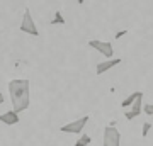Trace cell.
Returning <instances> with one entry per match:
<instances>
[{"label": "cell", "mask_w": 153, "mask_h": 146, "mask_svg": "<svg viewBox=\"0 0 153 146\" xmlns=\"http://www.w3.org/2000/svg\"><path fill=\"white\" fill-rule=\"evenodd\" d=\"M9 93L12 100V109L16 112H24L29 109V80L17 78L9 82Z\"/></svg>", "instance_id": "obj_1"}, {"label": "cell", "mask_w": 153, "mask_h": 146, "mask_svg": "<svg viewBox=\"0 0 153 146\" xmlns=\"http://www.w3.org/2000/svg\"><path fill=\"white\" fill-rule=\"evenodd\" d=\"M21 31L26 34H31V36H39V31L36 24H34V19H33V14L29 9L24 10V16H22V22H21Z\"/></svg>", "instance_id": "obj_2"}, {"label": "cell", "mask_w": 153, "mask_h": 146, "mask_svg": "<svg viewBox=\"0 0 153 146\" xmlns=\"http://www.w3.org/2000/svg\"><path fill=\"white\" fill-rule=\"evenodd\" d=\"M88 119H90L88 116H83V117H80V119L73 121V122H70V124L61 126L60 131H61V133H70V134H80V133L83 131V127L87 126Z\"/></svg>", "instance_id": "obj_3"}, {"label": "cell", "mask_w": 153, "mask_h": 146, "mask_svg": "<svg viewBox=\"0 0 153 146\" xmlns=\"http://www.w3.org/2000/svg\"><path fill=\"white\" fill-rule=\"evenodd\" d=\"M88 46L94 49H97L100 54H104L105 58L109 60L114 56V48H112V44L107 43V41H100V39H90L88 41Z\"/></svg>", "instance_id": "obj_4"}, {"label": "cell", "mask_w": 153, "mask_h": 146, "mask_svg": "<svg viewBox=\"0 0 153 146\" xmlns=\"http://www.w3.org/2000/svg\"><path fill=\"white\" fill-rule=\"evenodd\" d=\"M104 146H121V134L116 126H107L104 129Z\"/></svg>", "instance_id": "obj_5"}, {"label": "cell", "mask_w": 153, "mask_h": 146, "mask_svg": "<svg viewBox=\"0 0 153 146\" xmlns=\"http://www.w3.org/2000/svg\"><path fill=\"white\" fill-rule=\"evenodd\" d=\"M141 112H143V92H140V95L136 97V100L131 105V110H128L124 114V117L128 121H131L134 117H138V116H141Z\"/></svg>", "instance_id": "obj_6"}, {"label": "cell", "mask_w": 153, "mask_h": 146, "mask_svg": "<svg viewBox=\"0 0 153 146\" xmlns=\"http://www.w3.org/2000/svg\"><path fill=\"white\" fill-rule=\"evenodd\" d=\"M119 63H121V58H109V60L99 63L97 68H95V73H97V75H102V73H105L107 70H111L112 66H117Z\"/></svg>", "instance_id": "obj_7"}, {"label": "cell", "mask_w": 153, "mask_h": 146, "mask_svg": "<svg viewBox=\"0 0 153 146\" xmlns=\"http://www.w3.org/2000/svg\"><path fill=\"white\" fill-rule=\"evenodd\" d=\"M0 121H2L4 124H7V126H14L21 119H19V112H16L14 109H10V110H7V112L0 114Z\"/></svg>", "instance_id": "obj_8"}, {"label": "cell", "mask_w": 153, "mask_h": 146, "mask_svg": "<svg viewBox=\"0 0 153 146\" xmlns=\"http://www.w3.org/2000/svg\"><path fill=\"white\" fill-rule=\"evenodd\" d=\"M65 24H66V19L63 17V14L60 10H56L55 17L51 19V26H65Z\"/></svg>", "instance_id": "obj_9"}, {"label": "cell", "mask_w": 153, "mask_h": 146, "mask_svg": "<svg viewBox=\"0 0 153 146\" xmlns=\"http://www.w3.org/2000/svg\"><path fill=\"white\" fill-rule=\"evenodd\" d=\"M138 95H140V92H134V93H131L129 97H126L124 100H123V104H121V105H123V107H131V105H133V102L136 100V97H138Z\"/></svg>", "instance_id": "obj_10"}, {"label": "cell", "mask_w": 153, "mask_h": 146, "mask_svg": "<svg viewBox=\"0 0 153 146\" xmlns=\"http://www.w3.org/2000/svg\"><path fill=\"white\" fill-rule=\"evenodd\" d=\"M150 129H152V124H150V122H145V124H143V129H141V136H143V138H146V136H148Z\"/></svg>", "instance_id": "obj_11"}, {"label": "cell", "mask_w": 153, "mask_h": 146, "mask_svg": "<svg viewBox=\"0 0 153 146\" xmlns=\"http://www.w3.org/2000/svg\"><path fill=\"white\" fill-rule=\"evenodd\" d=\"M143 112L146 114V116H153V104H146V105H143Z\"/></svg>", "instance_id": "obj_12"}, {"label": "cell", "mask_w": 153, "mask_h": 146, "mask_svg": "<svg viewBox=\"0 0 153 146\" xmlns=\"http://www.w3.org/2000/svg\"><path fill=\"white\" fill-rule=\"evenodd\" d=\"M80 141H83L85 145H90V141H92V139H90V136H88V134H82V136H80Z\"/></svg>", "instance_id": "obj_13"}, {"label": "cell", "mask_w": 153, "mask_h": 146, "mask_svg": "<svg viewBox=\"0 0 153 146\" xmlns=\"http://www.w3.org/2000/svg\"><path fill=\"white\" fill-rule=\"evenodd\" d=\"M126 34H128V31H126V29H124V31H119V33H116V39H121L123 36H126Z\"/></svg>", "instance_id": "obj_14"}, {"label": "cell", "mask_w": 153, "mask_h": 146, "mask_svg": "<svg viewBox=\"0 0 153 146\" xmlns=\"http://www.w3.org/2000/svg\"><path fill=\"white\" fill-rule=\"evenodd\" d=\"M73 146H88V145H85L83 141H80V139H78V141H76V143H75V145H73Z\"/></svg>", "instance_id": "obj_15"}, {"label": "cell", "mask_w": 153, "mask_h": 146, "mask_svg": "<svg viewBox=\"0 0 153 146\" xmlns=\"http://www.w3.org/2000/svg\"><path fill=\"white\" fill-rule=\"evenodd\" d=\"M4 100H5V99H4V95H2V93H0V104H4Z\"/></svg>", "instance_id": "obj_16"}, {"label": "cell", "mask_w": 153, "mask_h": 146, "mask_svg": "<svg viewBox=\"0 0 153 146\" xmlns=\"http://www.w3.org/2000/svg\"><path fill=\"white\" fill-rule=\"evenodd\" d=\"M78 2V5H82V4H85V0H76Z\"/></svg>", "instance_id": "obj_17"}]
</instances>
